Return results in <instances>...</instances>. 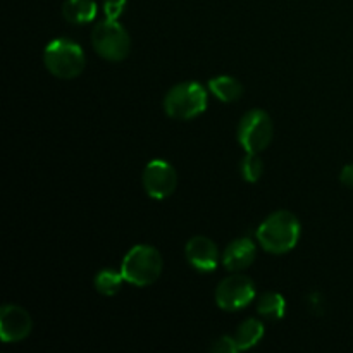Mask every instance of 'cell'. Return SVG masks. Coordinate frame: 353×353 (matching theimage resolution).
Wrapping results in <instances>:
<instances>
[{
	"label": "cell",
	"instance_id": "1",
	"mask_svg": "<svg viewBox=\"0 0 353 353\" xmlns=\"http://www.w3.org/2000/svg\"><path fill=\"white\" fill-rule=\"evenodd\" d=\"M300 238V221L288 210L272 212L257 230V241L269 254L293 250Z\"/></svg>",
	"mask_w": 353,
	"mask_h": 353
},
{
	"label": "cell",
	"instance_id": "2",
	"mask_svg": "<svg viewBox=\"0 0 353 353\" xmlns=\"http://www.w3.org/2000/svg\"><path fill=\"white\" fill-rule=\"evenodd\" d=\"M164 261L157 248L150 245H137L131 248L121 264L124 281L133 286H150L161 278Z\"/></svg>",
	"mask_w": 353,
	"mask_h": 353
},
{
	"label": "cell",
	"instance_id": "3",
	"mask_svg": "<svg viewBox=\"0 0 353 353\" xmlns=\"http://www.w3.org/2000/svg\"><path fill=\"white\" fill-rule=\"evenodd\" d=\"M43 64L55 78L74 79L85 69L86 57L83 48L76 41L57 38L45 47Z\"/></svg>",
	"mask_w": 353,
	"mask_h": 353
},
{
	"label": "cell",
	"instance_id": "4",
	"mask_svg": "<svg viewBox=\"0 0 353 353\" xmlns=\"http://www.w3.org/2000/svg\"><path fill=\"white\" fill-rule=\"evenodd\" d=\"M164 110L172 119H195L207 110V90L196 81L179 83L165 95Z\"/></svg>",
	"mask_w": 353,
	"mask_h": 353
},
{
	"label": "cell",
	"instance_id": "5",
	"mask_svg": "<svg viewBox=\"0 0 353 353\" xmlns=\"http://www.w3.org/2000/svg\"><path fill=\"white\" fill-rule=\"evenodd\" d=\"M92 45L102 59L119 62L130 55L131 38L126 28L117 23V19L105 17L93 28Z\"/></svg>",
	"mask_w": 353,
	"mask_h": 353
},
{
	"label": "cell",
	"instance_id": "6",
	"mask_svg": "<svg viewBox=\"0 0 353 353\" xmlns=\"http://www.w3.org/2000/svg\"><path fill=\"white\" fill-rule=\"evenodd\" d=\"M272 137H274V124L271 116L262 109L248 110L238 124V140L245 152L261 154L271 145Z\"/></svg>",
	"mask_w": 353,
	"mask_h": 353
},
{
	"label": "cell",
	"instance_id": "7",
	"mask_svg": "<svg viewBox=\"0 0 353 353\" xmlns=\"http://www.w3.org/2000/svg\"><path fill=\"white\" fill-rule=\"evenodd\" d=\"M255 299V285L248 276L233 272L216 288V303L226 312L245 309Z\"/></svg>",
	"mask_w": 353,
	"mask_h": 353
},
{
	"label": "cell",
	"instance_id": "8",
	"mask_svg": "<svg viewBox=\"0 0 353 353\" xmlns=\"http://www.w3.org/2000/svg\"><path fill=\"white\" fill-rule=\"evenodd\" d=\"M141 183H143V188L148 196L155 200H164L176 192L178 172L169 162L155 159L145 165Z\"/></svg>",
	"mask_w": 353,
	"mask_h": 353
},
{
	"label": "cell",
	"instance_id": "9",
	"mask_svg": "<svg viewBox=\"0 0 353 353\" xmlns=\"http://www.w3.org/2000/svg\"><path fill=\"white\" fill-rule=\"evenodd\" d=\"M33 321L26 309L7 303L0 309V338L3 343H17L30 336Z\"/></svg>",
	"mask_w": 353,
	"mask_h": 353
},
{
	"label": "cell",
	"instance_id": "10",
	"mask_svg": "<svg viewBox=\"0 0 353 353\" xmlns=\"http://www.w3.org/2000/svg\"><path fill=\"white\" fill-rule=\"evenodd\" d=\"M185 255L188 264L199 272H212L219 265V248L207 236L192 238L186 243Z\"/></svg>",
	"mask_w": 353,
	"mask_h": 353
},
{
	"label": "cell",
	"instance_id": "11",
	"mask_svg": "<svg viewBox=\"0 0 353 353\" xmlns=\"http://www.w3.org/2000/svg\"><path fill=\"white\" fill-rule=\"evenodd\" d=\"M257 257V247L250 238H238L231 241L223 254V265L231 272L250 268Z\"/></svg>",
	"mask_w": 353,
	"mask_h": 353
},
{
	"label": "cell",
	"instance_id": "12",
	"mask_svg": "<svg viewBox=\"0 0 353 353\" xmlns=\"http://www.w3.org/2000/svg\"><path fill=\"white\" fill-rule=\"evenodd\" d=\"M62 16L71 24L92 23L97 17L95 0H64Z\"/></svg>",
	"mask_w": 353,
	"mask_h": 353
},
{
	"label": "cell",
	"instance_id": "13",
	"mask_svg": "<svg viewBox=\"0 0 353 353\" xmlns=\"http://www.w3.org/2000/svg\"><path fill=\"white\" fill-rule=\"evenodd\" d=\"M209 90L221 102H238L243 97V85L233 76H216L209 81Z\"/></svg>",
	"mask_w": 353,
	"mask_h": 353
},
{
	"label": "cell",
	"instance_id": "14",
	"mask_svg": "<svg viewBox=\"0 0 353 353\" xmlns=\"http://www.w3.org/2000/svg\"><path fill=\"white\" fill-rule=\"evenodd\" d=\"M234 341L238 345V350H248V348H254L259 341L264 338V324L259 319H250L243 321L240 324V327L234 333Z\"/></svg>",
	"mask_w": 353,
	"mask_h": 353
},
{
	"label": "cell",
	"instance_id": "15",
	"mask_svg": "<svg viewBox=\"0 0 353 353\" xmlns=\"http://www.w3.org/2000/svg\"><path fill=\"white\" fill-rule=\"evenodd\" d=\"M286 310V302L285 296L281 293L276 292H268L264 295H261L257 303V312L261 314L264 319L268 321H279L283 319Z\"/></svg>",
	"mask_w": 353,
	"mask_h": 353
},
{
	"label": "cell",
	"instance_id": "16",
	"mask_svg": "<svg viewBox=\"0 0 353 353\" xmlns=\"http://www.w3.org/2000/svg\"><path fill=\"white\" fill-rule=\"evenodd\" d=\"M123 272H117L116 269H102L93 279L97 292L105 296H114L116 293H119L123 288Z\"/></svg>",
	"mask_w": 353,
	"mask_h": 353
},
{
	"label": "cell",
	"instance_id": "17",
	"mask_svg": "<svg viewBox=\"0 0 353 353\" xmlns=\"http://www.w3.org/2000/svg\"><path fill=\"white\" fill-rule=\"evenodd\" d=\"M241 176H243L245 181L248 183H257L259 179L264 174V162L261 161L259 154H252L247 152V155L241 161Z\"/></svg>",
	"mask_w": 353,
	"mask_h": 353
},
{
	"label": "cell",
	"instance_id": "18",
	"mask_svg": "<svg viewBox=\"0 0 353 353\" xmlns=\"http://www.w3.org/2000/svg\"><path fill=\"white\" fill-rule=\"evenodd\" d=\"M126 3L128 0H103V14L109 19H117L123 16Z\"/></svg>",
	"mask_w": 353,
	"mask_h": 353
},
{
	"label": "cell",
	"instance_id": "19",
	"mask_svg": "<svg viewBox=\"0 0 353 353\" xmlns=\"http://www.w3.org/2000/svg\"><path fill=\"white\" fill-rule=\"evenodd\" d=\"M210 350L214 353H234L238 352V345L233 336H221L214 341Z\"/></svg>",
	"mask_w": 353,
	"mask_h": 353
},
{
	"label": "cell",
	"instance_id": "20",
	"mask_svg": "<svg viewBox=\"0 0 353 353\" xmlns=\"http://www.w3.org/2000/svg\"><path fill=\"white\" fill-rule=\"evenodd\" d=\"M340 181L348 188H353V164L345 165L340 172Z\"/></svg>",
	"mask_w": 353,
	"mask_h": 353
}]
</instances>
